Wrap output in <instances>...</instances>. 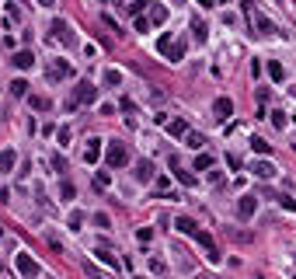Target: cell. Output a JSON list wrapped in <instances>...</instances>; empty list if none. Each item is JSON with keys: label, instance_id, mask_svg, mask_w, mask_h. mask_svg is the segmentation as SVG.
<instances>
[{"label": "cell", "instance_id": "7a4b0ae2", "mask_svg": "<svg viewBox=\"0 0 296 279\" xmlns=\"http://www.w3.org/2000/svg\"><path fill=\"white\" fill-rule=\"evenodd\" d=\"M14 269H18L21 276H42V265L35 262L28 251H18V258H14Z\"/></svg>", "mask_w": 296, "mask_h": 279}, {"label": "cell", "instance_id": "2e32d148", "mask_svg": "<svg viewBox=\"0 0 296 279\" xmlns=\"http://www.w3.org/2000/svg\"><path fill=\"white\" fill-rule=\"evenodd\" d=\"M195 227H199V223H195L192 217H178V220H174V230H181V234H188V237L195 234Z\"/></svg>", "mask_w": 296, "mask_h": 279}, {"label": "cell", "instance_id": "5b68a950", "mask_svg": "<svg viewBox=\"0 0 296 279\" xmlns=\"http://www.w3.org/2000/svg\"><path fill=\"white\" fill-rule=\"evenodd\" d=\"M53 35L59 38V42H63V46H73V42H77V38H73V35H70V25H66L63 18H56V21H53Z\"/></svg>", "mask_w": 296, "mask_h": 279}, {"label": "cell", "instance_id": "1f68e13d", "mask_svg": "<svg viewBox=\"0 0 296 279\" xmlns=\"http://www.w3.org/2000/svg\"><path fill=\"white\" fill-rule=\"evenodd\" d=\"M150 272H167V265L161 258H150Z\"/></svg>", "mask_w": 296, "mask_h": 279}, {"label": "cell", "instance_id": "f35d334b", "mask_svg": "<svg viewBox=\"0 0 296 279\" xmlns=\"http://www.w3.org/2000/svg\"><path fill=\"white\" fill-rule=\"evenodd\" d=\"M39 4H42V7H53V0H39Z\"/></svg>", "mask_w": 296, "mask_h": 279}, {"label": "cell", "instance_id": "f546056e", "mask_svg": "<svg viewBox=\"0 0 296 279\" xmlns=\"http://www.w3.org/2000/svg\"><path fill=\"white\" fill-rule=\"evenodd\" d=\"M136 237H139V241L146 245V241H150V237H154V227H139V234H136Z\"/></svg>", "mask_w": 296, "mask_h": 279}, {"label": "cell", "instance_id": "277c9868", "mask_svg": "<svg viewBox=\"0 0 296 279\" xmlns=\"http://www.w3.org/2000/svg\"><path fill=\"white\" fill-rule=\"evenodd\" d=\"M192 237H195V241H199V245L209 251V262H219V251H216V241H213V234H209V230L195 227V234H192Z\"/></svg>", "mask_w": 296, "mask_h": 279}, {"label": "cell", "instance_id": "e0dca14e", "mask_svg": "<svg viewBox=\"0 0 296 279\" xmlns=\"http://www.w3.org/2000/svg\"><path fill=\"white\" fill-rule=\"evenodd\" d=\"M105 84H108V88H119V84H122V70L108 66V70H105Z\"/></svg>", "mask_w": 296, "mask_h": 279}, {"label": "cell", "instance_id": "9a60e30c", "mask_svg": "<svg viewBox=\"0 0 296 279\" xmlns=\"http://www.w3.org/2000/svg\"><path fill=\"white\" fill-rule=\"evenodd\" d=\"M98 157H101V140H87V147H84V161L94 164Z\"/></svg>", "mask_w": 296, "mask_h": 279}, {"label": "cell", "instance_id": "603a6c76", "mask_svg": "<svg viewBox=\"0 0 296 279\" xmlns=\"http://www.w3.org/2000/svg\"><path fill=\"white\" fill-rule=\"evenodd\" d=\"M254 25H258V31H262V35H269V31H275V25H272L269 18H262V14L254 18Z\"/></svg>", "mask_w": 296, "mask_h": 279}, {"label": "cell", "instance_id": "60d3db41", "mask_svg": "<svg viewBox=\"0 0 296 279\" xmlns=\"http://www.w3.org/2000/svg\"><path fill=\"white\" fill-rule=\"evenodd\" d=\"M219 4H227V0H219Z\"/></svg>", "mask_w": 296, "mask_h": 279}, {"label": "cell", "instance_id": "ffe728a7", "mask_svg": "<svg viewBox=\"0 0 296 279\" xmlns=\"http://www.w3.org/2000/svg\"><path fill=\"white\" fill-rule=\"evenodd\" d=\"M275 199H279V206H282V210H289V213L296 210V199H293V195H286V192H275Z\"/></svg>", "mask_w": 296, "mask_h": 279}, {"label": "cell", "instance_id": "8fae6325", "mask_svg": "<svg viewBox=\"0 0 296 279\" xmlns=\"http://www.w3.org/2000/svg\"><path fill=\"white\" fill-rule=\"evenodd\" d=\"M251 175H258V178H272V175H275V168H272V161H265V157H262V161H254V164H251Z\"/></svg>", "mask_w": 296, "mask_h": 279}, {"label": "cell", "instance_id": "d4e9b609", "mask_svg": "<svg viewBox=\"0 0 296 279\" xmlns=\"http://www.w3.org/2000/svg\"><path fill=\"white\" fill-rule=\"evenodd\" d=\"M206 168H213V157L209 154H199L195 157V171H206Z\"/></svg>", "mask_w": 296, "mask_h": 279}, {"label": "cell", "instance_id": "7c38bea8", "mask_svg": "<svg viewBox=\"0 0 296 279\" xmlns=\"http://www.w3.org/2000/svg\"><path fill=\"white\" fill-rule=\"evenodd\" d=\"M14 164H18V154L11 147H4L0 150V171H14Z\"/></svg>", "mask_w": 296, "mask_h": 279}, {"label": "cell", "instance_id": "d590c367", "mask_svg": "<svg viewBox=\"0 0 296 279\" xmlns=\"http://www.w3.org/2000/svg\"><path fill=\"white\" fill-rule=\"evenodd\" d=\"M70 136H73V133H70V126H63V129H59V143L66 147V143H70Z\"/></svg>", "mask_w": 296, "mask_h": 279}, {"label": "cell", "instance_id": "ab89813d", "mask_svg": "<svg viewBox=\"0 0 296 279\" xmlns=\"http://www.w3.org/2000/svg\"><path fill=\"white\" fill-rule=\"evenodd\" d=\"M0 237H4V227H0Z\"/></svg>", "mask_w": 296, "mask_h": 279}, {"label": "cell", "instance_id": "836d02e7", "mask_svg": "<svg viewBox=\"0 0 296 279\" xmlns=\"http://www.w3.org/2000/svg\"><path fill=\"white\" fill-rule=\"evenodd\" d=\"M157 49H161V53H167V49H171V35H167V31L161 35V46H157Z\"/></svg>", "mask_w": 296, "mask_h": 279}, {"label": "cell", "instance_id": "ba28073f", "mask_svg": "<svg viewBox=\"0 0 296 279\" xmlns=\"http://www.w3.org/2000/svg\"><path fill=\"white\" fill-rule=\"evenodd\" d=\"M213 112H216V123H227V119H230V112H234V101H230V98H216Z\"/></svg>", "mask_w": 296, "mask_h": 279}, {"label": "cell", "instance_id": "8d00e7d4", "mask_svg": "<svg viewBox=\"0 0 296 279\" xmlns=\"http://www.w3.org/2000/svg\"><path fill=\"white\" fill-rule=\"evenodd\" d=\"M81 223H84V213H73V217H70V227H73V230H77Z\"/></svg>", "mask_w": 296, "mask_h": 279}, {"label": "cell", "instance_id": "30bf717a", "mask_svg": "<svg viewBox=\"0 0 296 279\" xmlns=\"http://www.w3.org/2000/svg\"><path fill=\"white\" fill-rule=\"evenodd\" d=\"M11 63H14L18 70H31V66H35V56H31V49H18Z\"/></svg>", "mask_w": 296, "mask_h": 279}, {"label": "cell", "instance_id": "9c48e42d", "mask_svg": "<svg viewBox=\"0 0 296 279\" xmlns=\"http://www.w3.org/2000/svg\"><path fill=\"white\" fill-rule=\"evenodd\" d=\"M73 70H70V63H63V60H56L49 70H46V81H59V77H70Z\"/></svg>", "mask_w": 296, "mask_h": 279}, {"label": "cell", "instance_id": "d6a6232c", "mask_svg": "<svg viewBox=\"0 0 296 279\" xmlns=\"http://www.w3.org/2000/svg\"><path fill=\"white\" fill-rule=\"evenodd\" d=\"M227 164H230L234 171H241V157H237V154H227Z\"/></svg>", "mask_w": 296, "mask_h": 279}, {"label": "cell", "instance_id": "4316f807", "mask_svg": "<svg viewBox=\"0 0 296 279\" xmlns=\"http://www.w3.org/2000/svg\"><path fill=\"white\" fill-rule=\"evenodd\" d=\"M59 195H63V199H66V203H70V199H73V195H77V188H73V182H63V185H59Z\"/></svg>", "mask_w": 296, "mask_h": 279}, {"label": "cell", "instance_id": "cb8c5ba5", "mask_svg": "<svg viewBox=\"0 0 296 279\" xmlns=\"http://www.w3.org/2000/svg\"><path fill=\"white\" fill-rule=\"evenodd\" d=\"M28 101H31V108H39V112H46V108H49V98H46V94H31Z\"/></svg>", "mask_w": 296, "mask_h": 279}, {"label": "cell", "instance_id": "d6986e66", "mask_svg": "<svg viewBox=\"0 0 296 279\" xmlns=\"http://www.w3.org/2000/svg\"><path fill=\"white\" fill-rule=\"evenodd\" d=\"M185 129H188V123H185V119H171V123H167V133H171V136H181Z\"/></svg>", "mask_w": 296, "mask_h": 279}, {"label": "cell", "instance_id": "3957f363", "mask_svg": "<svg viewBox=\"0 0 296 279\" xmlns=\"http://www.w3.org/2000/svg\"><path fill=\"white\" fill-rule=\"evenodd\" d=\"M94 98H98V88H94L91 81H81L77 91H73V101H70V105H91Z\"/></svg>", "mask_w": 296, "mask_h": 279}, {"label": "cell", "instance_id": "83f0119b", "mask_svg": "<svg viewBox=\"0 0 296 279\" xmlns=\"http://www.w3.org/2000/svg\"><path fill=\"white\" fill-rule=\"evenodd\" d=\"M265 119H272V126H279V129L286 126V112H272V115H265Z\"/></svg>", "mask_w": 296, "mask_h": 279}, {"label": "cell", "instance_id": "484cf974", "mask_svg": "<svg viewBox=\"0 0 296 279\" xmlns=\"http://www.w3.org/2000/svg\"><path fill=\"white\" fill-rule=\"evenodd\" d=\"M94 185H98V188H108V185H112V175H108V171H98V175H94Z\"/></svg>", "mask_w": 296, "mask_h": 279}, {"label": "cell", "instance_id": "ac0fdd59", "mask_svg": "<svg viewBox=\"0 0 296 279\" xmlns=\"http://www.w3.org/2000/svg\"><path fill=\"white\" fill-rule=\"evenodd\" d=\"M192 31H195V42H206V35H209V31H206V21H202V18H192Z\"/></svg>", "mask_w": 296, "mask_h": 279}, {"label": "cell", "instance_id": "52a82bcc", "mask_svg": "<svg viewBox=\"0 0 296 279\" xmlns=\"http://www.w3.org/2000/svg\"><path fill=\"white\" fill-rule=\"evenodd\" d=\"M133 171H136V182H154V171L157 168H154V161H146V157H143V161H136Z\"/></svg>", "mask_w": 296, "mask_h": 279}, {"label": "cell", "instance_id": "4dcf8cb0", "mask_svg": "<svg viewBox=\"0 0 296 279\" xmlns=\"http://www.w3.org/2000/svg\"><path fill=\"white\" fill-rule=\"evenodd\" d=\"M154 21L164 25V21H167V7H154Z\"/></svg>", "mask_w": 296, "mask_h": 279}, {"label": "cell", "instance_id": "5bb4252c", "mask_svg": "<svg viewBox=\"0 0 296 279\" xmlns=\"http://www.w3.org/2000/svg\"><path fill=\"white\" fill-rule=\"evenodd\" d=\"M181 136H185V143H188L192 150H202V147H206V136H202V133H195V129H185Z\"/></svg>", "mask_w": 296, "mask_h": 279}, {"label": "cell", "instance_id": "f1b7e54d", "mask_svg": "<svg viewBox=\"0 0 296 279\" xmlns=\"http://www.w3.org/2000/svg\"><path fill=\"white\" fill-rule=\"evenodd\" d=\"M146 4H150V0H133L129 11H133V14H143V11H146Z\"/></svg>", "mask_w": 296, "mask_h": 279}, {"label": "cell", "instance_id": "e575fe53", "mask_svg": "<svg viewBox=\"0 0 296 279\" xmlns=\"http://www.w3.org/2000/svg\"><path fill=\"white\" fill-rule=\"evenodd\" d=\"M94 223H98V227H112V220H108L105 213H94Z\"/></svg>", "mask_w": 296, "mask_h": 279}, {"label": "cell", "instance_id": "74e56055", "mask_svg": "<svg viewBox=\"0 0 296 279\" xmlns=\"http://www.w3.org/2000/svg\"><path fill=\"white\" fill-rule=\"evenodd\" d=\"M199 4H202V7H213V0H199Z\"/></svg>", "mask_w": 296, "mask_h": 279}, {"label": "cell", "instance_id": "7402d4cb", "mask_svg": "<svg viewBox=\"0 0 296 279\" xmlns=\"http://www.w3.org/2000/svg\"><path fill=\"white\" fill-rule=\"evenodd\" d=\"M11 94H14V98H25V94H28V81H21V77H18V81L11 84Z\"/></svg>", "mask_w": 296, "mask_h": 279}, {"label": "cell", "instance_id": "44dd1931", "mask_svg": "<svg viewBox=\"0 0 296 279\" xmlns=\"http://www.w3.org/2000/svg\"><path fill=\"white\" fill-rule=\"evenodd\" d=\"M269 77H272V81H282V77H286V70H282V63H279V60H272V63H269Z\"/></svg>", "mask_w": 296, "mask_h": 279}, {"label": "cell", "instance_id": "8992f818", "mask_svg": "<svg viewBox=\"0 0 296 279\" xmlns=\"http://www.w3.org/2000/svg\"><path fill=\"white\" fill-rule=\"evenodd\" d=\"M254 210H258V199H254V195L237 199V217H241V220H251V217H254Z\"/></svg>", "mask_w": 296, "mask_h": 279}, {"label": "cell", "instance_id": "4fadbf2b", "mask_svg": "<svg viewBox=\"0 0 296 279\" xmlns=\"http://www.w3.org/2000/svg\"><path fill=\"white\" fill-rule=\"evenodd\" d=\"M251 150H254L258 157H269V154H272V143H269L265 136H251Z\"/></svg>", "mask_w": 296, "mask_h": 279}, {"label": "cell", "instance_id": "6da1fadb", "mask_svg": "<svg viewBox=\"0 0 296 279\" xmlns=\"http://www.w3.org/2000/svg\"><path fill=\"white\" fill-rule=\"evenodd\" d=\"M105 164H108V168H126V164H129V150H126V143H108V150H105Z\"/></svg>", "mask_w": 296, "mask_h": 279}, {"label": "cell", "instance_id": "b9f144b4", "mask_svg": "<svg viewBox=\"0 0 296 279\" xmlns=\"http://www.w3.org/2000/svg\"><path fill=\"white\" fill-rule=\"evenodd\" d=\"M0 272H4V265H0Z\"/></svg>", "mask_w": 296, "mask_h": 279}]
</instances>
